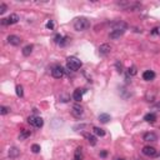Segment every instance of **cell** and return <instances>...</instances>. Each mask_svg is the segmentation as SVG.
I'll return each instance as SVG.
<instances>
[{
	"label": "cell",
	"mask_w": 160,
	"mask_h": 160,
	"mask_svg": "<svg viewBox=\"0 0 160 160\" xmlns=\"http://www.w3.org/2000/svg\"><path fill=\"white\" fill-rule=\"evenodd\" d=\"M156 34H160V28H158V26L152 30V35H156Z\"/></svg>",
	"instance_id": "obj_29"
},
{
	"label": "cell",
	"mask_w": 160,
	"mask_h": 160,
	"mask_svg": "<svg viewBox=\"0 0 160 160\" xmlns=\"http://www.w3.org/2000/svg\"><path fill=\"white\" fill-rule=\"evenodd\" d=\"M143 79L145 81H152V80L155 79V73L153 70H147V72L143 73Z\"/></svg>",
	"instance_id": "obj_12"
},
{
	"label": "cell",
	"mask_w": 160,
	"mask_h": 160,
	"mask_svg": "<svg viewBox=\"0 0 160 160\" xmlns=\"http://www.w3.org/2000/svg\"><path fill=\"white\" fill-rule=\"evenodd\" d=\"M85 93V89H76L74 93H73V99L76 103L81 101L83 100V94Z\"/></svg>",
	"instance_id": "obj_10"
},
{
	"label": "cell",
	"mask_w": 160,
	"mask_h": 160,
	"mask_svg": "<svg viewBox=\"0 0 160 160\" xmlns=\"http://www.w3.org/2000/svg\"><path fill=\"white\" fill-rule=\"evenodd\" d=\"M90 20L85 16H80V18H76L74 20V29L76 31H85L90 28Z\"/></svg>",
	"instance_id": "obj_1"
},
{
	"label": "cell",
	"mask_w": 160,
	"mask_h": 160,
	"mask_svg": "<svg viewBox=\"0 0 160 160\" xmlns=\"http://www.w3.org/2000/svg\"><path fill=\"white\" fill-rule=\"evenodd\" d=\"M6 40H8V43L10 45H13V46H18V45L21 44V39L16 35H9Z\"/></svg>",
	"instance_id": "obj_8"
},
{
	"label": "cell",
	"mask_w": 160,
	"mask_h": 160,
	"mask_svg": "<svg viewBox=\"0 0 160 160\" xmlns=\"http://www.w3.org/2000/svg\"><path fill=\"white\" fill-rule=\"evenodd\" d=\"M136 73H138V70H136L135 67H130L128 69V75H129V76H134V75H136Z\"/></svg>",
	"instance_id": "obj_24"
},
{
	"label": "cell",
	"mask_w": 160,
	"mask_h": 160,
	"mask_svg": "<svg viewBox=\"0 0 160 160\" xmlns=\"http://www.w3.org/2000/svg\"><path fill=\"white\" fill-rule=\"evenodd\" d=\"M8 113H10V108L4 106V105L0 106V114H1V115H6Z\"/></svg>",
	"instance_id": "obj_22"
},
{
	"label": "cell",
	"mask_w": 160,
	"mask_h": 160,
	"mask_svg": "<svg viewBox=\"0 0 160 160\" xmlns=\"http://www.w3.org/2000/svg\"><path fill=\"white\" fill-rule=\"evenodd\" d=\"M16 95L19 98H23L24 96V90H23V86L21 85H18L16 86Z\"/></svg>",
	"instance_id": "obj_23"
},
{
	"label": "cell",
	"mask_w": 160,
	"mask_h": 160,
	"mask_svg": "<svg viewBox=\"0 0 160 160\" xmlns=\"http://www.w3.org/2000/svg\"><path fill=\"white\" fill-rule=\"evenodd\" d=\"M6 9H8L6 4H4V3H1V4H0V14H4V13L6 11Z\"/></svg>",
	"instance_id": "obj_27"
},
{
	"label": "cell",
	"mask_w": 160,
	"mask_h": 160,
	"mask_svg": "<svg viewBox=\"0 0 160 160\" xmlns=\"http://www.w3.org/2000/svg\"><path fill=\"white\" fill-rule=\"evenodd\" d=\"M54 21L53 20H49L48 23H46V28H48V29H50V30H54Z\"/></svg>",
	"instance_id": "obj_28"
},
{
	"label": "cell",
	"mask_w": 160,
	"mask_h": 160,
	"mask_svg": "<svg viewBox=\"0 0 160 160\" xmlns=\"http://www.w3.org/2000/svg\"><path fill=\"white\" fill-rule=\"evenodd\" d=\"M84 114V109H83V106H80L79 104H75L73 106V110H72V115L74 118H76V119H79V118H81Z\"/></svg>",
	"instance_id": "obj_5"
},
{
	"label": "cell",
	"mask_w": 160,
	"mask_h": 160,
	"mask_svg": "<svg viewBox=\"0 0 160 160\" xmlns=\"http://www.w3.org/2000/svg\"><path fill=\"white\" fill-rule=\"evenodd\" d=\"M126 29H113L111 33L109 34V38L110 39H119L120 36H123L124 35V33H125Z\"/></svg>",
	"instance_id": "obj_6"
},
{
	"label": "cell",
	"mask_w": 160,
	"mask_h": 160,
	"mask_svg": "<svg viewBox=\"0 0 160 160\" xmlns=\"http://www.w3.org/2000/svg\"><path fill=\"white\" fill-rule=\"evenodd\" d=\"M143 154L147 155V156H156V149H155L154 147H144L143 148Z\"/></svg>",
	"instance_id": "obj_7"
},
{
	"label": "cell",
	"mask_w": 160,
	"mask_h": 160,
	"mask_svg": "<svg viewBox=\"0 0 160 160\" xmlns=\"http://www.w3.org/2000/svg\"><path fill=\"white\" fill-rule=\"evenodd\" d=\"M93 131H94V134L98 135V136H104L105 135V130L101 129V128H98V126H94Z\"/></svg>",
	"instance_id": "obj_20"
},
{
	"label": "cell",
	"mask_w": 160,
	"mask_h": 160,
	"mask_svg": "<svg viewBox=\"0 0 160 160\" xmlns=\"http://www.w3.org/2000/svg\"><path fill=\"white\" fill-rule=\"evenodd\" d=\"M9 155H10L11 158H15V156H18V155H19V150L16 148H11L10 152H9Z\"/></svg>",
	"instance_id": "obj_25"
},
{
	"label": "cell",
	"mask_w": 160,
	"mask_h": 160,
	"mask_svg": "<svg viewBox=\"0 0 160 160\" xmlns=\"http://www.w3.org/2000/svg\"><path fill=\"white\" fill-rule=\"evenodd\" d=\"M115 160H125L124 158H118V159H115Z\"/></svg>",
	"instance_id": "obj_32"
},
{
	"label": "cell",
	"mask_w": 160,
	"mask_h": 160,
	"mask_svg": "<svg viewBox=\"0 0 160 160\" xmlns=\"http://www.w3.org/2000/svg\"><path fill=\"white\" fill-rule=\"evenodd\" d=\"M31 150H33V153H35V154L40 153V145L34 144V145H33V147H31Z\"/></svg>",
	"instance_id": "obj_26"
},
{
	"label": "cell",
	"mask_w": 160,
	"mask_h": 160,
	"mask_svg": "<svg viewBox=\"0 0 160 160\" xmlns=\"http://www.w3.org/2000/svg\"><path fill=\"white\" fill-rule=\"evenodd\" d=\"M158 138L156 135H155L154 133H145L144 136H143V140L144 142H155Z\"/></svg>",
	"instance_id": "obj_15"
},
{
	"label": "cell",
	"mask_w": 160,
	"mask_h": 160,
	"mask_svg": "<svg viewBox=\"0 0 160 160\" xmlns=\"http://www.w3.org/2000/svg\"><path fill=\"white\" fill-rule=\"evenodd\" d=\"M116 68L119 69V70H118V72H119V73H121V72H123V70H121V69H123V65H121V64H120L119 62L116 63Z\"/></svg>",
	"instance_id": "obj_30"
},
{
	"label": "cell",
	"mask_w": 160,
	"mask_h": 160,
	"mask_svg": "<svg viewBox=\"0 0 160 160\" xmlns=\"http://www.w3.org/2000/svg\"><path fill=\"white\" fill-rule=\"evenodd\" d=\"M85 138L88 139V142H89V144L90 145H96V138L94 135H89V134H85Z\"/></svg>",
	"instance_id": "obj_21"
},
{
	"label": "cell",
	"mask_w": 160,
	"mask_h": 160,
	"mask_svg": "<svg viewBox=\"0 0 160 160\" xmlns=\"http://www.w3.org/2000/svg\"><path fill=\"white\" fill-rule=\"evenodd\" d=\"M54 41H55L56 44H59L60 46H64V45H67V43L69 41V38H67V36H63V35L58 34V35H55V38H54Z\"/></svg>",
	"instance_id": "obj_9"
},
{
	"label": "cell",
	"mask_w": 160,
	"mask_h": 160,
	"mask_svg": "<svg viewBox=\"0 0 160 160\" xmlns=\"http://www.w3.org/2000/svg\"><path fill=\"white\" fill-rule=\"evenodd\" d=\"M20 20L18 16V14H10L6 19V25H13V24H16V23Z\"/></svg>",
	"instance_id": "obj_13"
},
{
	"label": "cell",
	"mask_w": 160,
	"mask_h": 160,
	"mask_svg": "<svg viewBox=\"0 0 160 160\" xmlns=\"http://www.w3.org/2000/svg\"><path fill=\"white\" fill-rule=\"evenodd\" d=\"M51 75L55 79H62L64 76V69L60 67V65H55V67L51 69Z\"/></svg>",
	"instance_id": "obj_4"
},
{
	"label": "cell",
	"mask_w": 160,
	"mask_h": 160,
	"mask_svg": "<svg viewBox=\"0 0 160 160\" xmlns=\"http://www.w3.org/2000/svg\"><path fill=\"white\" fill-rule=\"evenodd\" d=\"M110 50H111V46L109 44H103V45L99 46V54L101 56H106L110 53Z\"/></svg>",
	"instance_id": "obj_11"
},
{
	"label": "cell",
	"mask_w": 160,
	"mask_h": 160,
	"mask_svg": "<svg viewBox=\"0 0 160 160\" xmlns=\"http://www.w3.org/2000/svg\"><path fill=\"white\" fill-rule=\"evenodd\" d=\"M144 120L147 121V123H150V124H154L155 121H156V115L154 114V113H149L144 116Z\"/></svg>",
	"instance_id": "obj_14"
},
{
	"label": "cell",
	"mask_w": 160,
	"mask_h": 160,
	"mask_svg": "<svg viewBox=\"0 0 160 160\" xmlns=\"http://www.w3.org/2000/svg\"><path fill=\"white\" fill-rule=\"evenodd\" d=\"M31 135V131L30 130H26V129H23L20 131V134H19V140H25L28 138H30Z\"/></svg>",
	"instance_id": "obj_16"
},
{
	"label": "cell",
	"mask_w": 160,
	"mask_h": 160,
	"mask_svg": "<svg viewBox=\"0 0 160 160\" xmlns=\"http://www.w3.org/2000/svg\"><path fill=\"white\" fill-rule=\"evenodd\" d=\"M28 123H29L30 125H33L34 128H38V129H40L41 126L44 125V120L41 119L40 116H35V115H31L28 118Z\"/></svg>",
	"instance_id": "obj_3"
},
{
	"label": "cell",
	"mask_w": 160,
	"mask_h": 160,
	"mask_svg": "<svg viewBox=\"0 0 160 160\" xmlns=\"http://www.w3.org/2000/svg\"><path fill=\"white\" fill-rule=\"evenodd\" d=\"M33 49H34V46H33V45L24 46V49H23V55H24V56H29L33 53Z\"/></svg>",
	"instance_id": "obj_17"
},
{
	"label": "cell",
	"mask_w": 160,
	"mask_h": 160,
	"mask_svg": "<svg viewBox=\"0 0 160 160\" xmlns=\"http://www.w3.org/2000/svg\"><path fill=\"white\" fill-rule=\"evenodd\" d=\"M81 65H83V63L80 62L78 58H75V56H70V58H68V60H67V67L69 70H72V72H76V70H79L81 68Z\"/></svg>",
	"instance_id": "obj_2"
},
{
	"label": "cell",
	"mask_w": 160,
	"mask_h": 160,
	"mask_svg": "<svg viewBox=\"0 0 160 160\" xmlns=\"http://www.w3.org/2000/svg\"><path fill=\"white\" fill-rule=\"evenodd\" d=\"M74 160H83V149L81 148H76V150H75Z\"/></svg>",
	"instance_id": "obj_18"
},
{
	"label": "cell",
	"mask_w": 160,
	"mask_h": 160,
	"mask_svg": "<svg viewBox=\"0 0 160 160\" xmlns=\"http://www.w3.org/2000/svg\"><path fill=\"white\" fill-rule=\"evenodd\" d=\"M109 120H110V115L109 114H100V115H99V121L103 123V124H106Z\"/></svg>",
	"instance_id": "obj_19"
},
{
	"label": "cell",
	"mask_w": 160,
	"mask_h": 160,
	"mask_svg": "<svg viewBox=\"0 0 160 160\" xmlns=\"http://www.w3.org/2000/svg\"><path fill=\"white\" fill-rule=\"evenodd\" d=\"M106 154H108L106 152H101V154H100V155H101V158H105V156H106Z\"/></svg>",
	"instance_id": "obj_31"
}]
</instances>
